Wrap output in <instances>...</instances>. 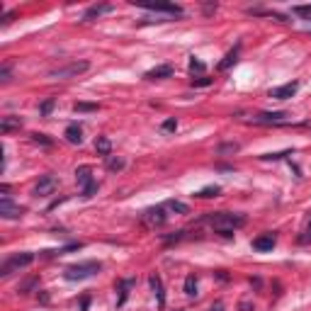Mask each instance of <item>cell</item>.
Segmentation results:
<instances>
[{
  "mask_svg": "<svg viewBox=\"0 0 311 311\" xmlns=\"http://www.w3.org/2000/svg\"><path fill=\"white\" fill-rule=\"evenodd\" d=\"M207 222H209V226L214 228V231H219V233H224V236H231L236 228H241L246 224V217L231 214V212H217V214H209Z\"/></svg>",
  "mask_w": 311,
  "mask_h": 311,
  "instance_id": "1",
  "label": "cell"
},
{
  "mask_svg": "<svg viewBox=\"0 0 311 311\" xmlns=\"http://www.w3.org/2000/svg\"><path fill=\"white\" fill-rule=\"evenodd\" d=\"M100 263H95V260H88V263H76V265H68L66 267V272H63V277L66 280H71V282H76V280H88V277H92V275H97L100 272Z\"/></svg>",
  "mask_w": 311,
  "mask_h": 311,
  "instance_id": "2",
  "label": "cell"
},
{
  "mask_svg": "<svg viewBox=\"0 0 311 311\" xmlns=\"http://www.w3.org/2000/svg\"><path fill=\"white\" fill-rule=\"evenodd\" d=\"M34 263V253H20V255H12V258H7L2 265H0V275L2 277H7V275H12V272H17V270H22V267H27Z\"/></svg>",
  "mask_w": 311,
  "mask_h": 311,
  "instance_id": "3",
  "label": "cell"
},
{
  "mask_svg": "<svg viewBox=\"0 0 311 311\" xmlns=\"http://www.w3.org/2000/svg\"><path fill=\"white\" fill-rule=\"evenodd\" d=\"M90 68V63L88 61H73V63H66V66H61V68H54L49 76L51 78H76V76H81Z\"/></svg>",
  "mask_w": 311,
  "mask_h": 311,
  "instance_id": "4",
  "label": "cell"
},
{
  "mask_svg": "<svg viewBox=\"0 0 311 311\" xmlns=\"http://www.w3.org/2000/svg\"><path fill=\"white\" fill-rule=\"evenodd\" d=\"M166 219H168V217H166V204H163V207H151V209L143 212V224L151 228L166 224Z\"/></svg>",
  "mask_w": 311,
  "mask_h": 311,
  "instance_id": "5",
  "label": "cell"
},
{
  "mask_svg": "<svg viewBox=\"0 0 311 311\" xmlns=\"http://www.w3.org/2000/svg\"><path fill=\"white\" fill-rule=\"evenodd\" d=\"M136 2V0H134ZM139 7L148 10V12H168V15H182V7L175 2H136Z\"/></svg>",
  "mask_w": 311,
  "mask_h": 311,
  "instance_id": "6",
  "label": "cell"
},
{
  "mask_svg": "<svg viewBox=\"0 0 311 311\" xmlns=\"http://www.w3.org/2000/svg\"><path fill=\"white\" fill-rule=\"evenodd\" d=\"M22 214H25V209L20 204H12V199L2 195V199H0V217L2 219H20Z\"/></svg>",
  "mask_w": 311,
  "mask_h": 311,
  "instance_id": "7",
  "label": "cell"
},
{
  "mask_svg": "<svg viewBox=\"0 0 311 311\" xmlns=\"http://www.w3.org/2000/svg\"><path fill=\"white\" fill-rule=\"evenodd\" d=\"M56 185H58V182H56V178H54V175H44V178L34 185V195H37V197L51 195V192L56 190Z\"/></svg>",
  "mask_w": 311,
  "mask_h": 311,
  "instance_id": "8",
  "label": "cell"
},
{
  "mask_svg": "<svg viewBox=\"0 0 311 311\" xmlns=\"http://www.w3.org/2000/svg\"><path fill=\"white\" fill-rule=\"evenodd\" d=\"M297 90H299V83H287V85H280V88H272L270 90V97H275V100H289V97H294L297 95Z\"/></svg>",
  "mask_w": 311,
  "mask_h": 311,
  "instance_id": "9",
  "label": "cell"
},
{
  "mask_svg": "<svg viewBox=\"0 0 311 311\" xmlns=\"http://www.w3.org/2000/svg\"><path fill=\"white\" fill-rule=\"evenodd\" d=\"M284 117H287L284 112H260L251 122L253 124H280V122H284Z\"/></svg>",
  "mask_w": 311,
  "mask_h": 311,
  "instance_id": "10",
  "label": "cell"
},
{
  "mask_svg": "<svg viewBox=\"0 0 311 311\" xmlns=\"http://www.w3.org/2000/svg\"><path fill=\"white\" fill-rule=\"evenodd\" d=\"M173 76V66H156V68H151L148 73H146V81H161V78H170Z\"/></svg>",
  "mask_w": 311,
  "mask_h": 311,
  "instance_id": "11",
  "label": "cell"
},
{
  "mask_svg": "<svg viewBox=\"0 0 311 311\" xmlns=\"http://www.w3.org/2000/svg\"><path fill=\"white\" fill-rule=\"evenodd\" d=\"M148 284H151V292L156 294V302L163 307V304H166V294H163V282H161V277H158V275H151V277H148Z\"/></svg>",
  "mask_w": 311,
  "mask_h": 311,
  "instance_id": "12",
  "label": "cell"
},
{
  "mask_svg": "<svg viewBox=\"0 0 311 311\" xmlns=\"http://www.w3.org/2000/svg\"><path fill=\"white\" fill-rule=\"evenodd\" d=\"M114 7L112 5H107V2H105V5H92V7H88V10H85V15H83V20L85 22H90V20H95V17H100V15H105V12H112Z\"/></svg>",
  "mask_w": 311,
  "mask_h": 311,
  "instance_id": "13",
  "label": "cell"
},
{
  "mask_svg": "<svg viewBox=\"0 0 311 311\" xmlns=\"http://www.w3.org/2000/svg\"><path fill=\"white\" fill-rule=\"evenodd\" d=\"M76 178H78V185H83V190H88L90 185H95V180H92V170H90V166H81V168L76 170Z\"/></svg>",
  "mask_w": 311,
  "mask_h": 311,
  "instance_id": "14",
  "label": "cell"
},
{
  "mask_svg": "<svg viewBox=\"0 0 311 311\" xmlns=\"http://www.w3.org/2000/svg\"><path fill=\"white\" fill-rule=\"evenodd\" d=\"M20 127H22V119H20V117H12V114H10V117H2V119H0V132H2V134H10V132H15V129H20Z\"/></svg>",
  "mask_w": 311,
  "mask_h": 311,
  "instance_id": "15",
  "label": "cell"
},
{
  "mask_svg": "<svg viewBox=\"0 0 311 311\" xmlns=\"http://www.w3.org/2000/svg\"><path fill=\"white\" fill-rule=\"evenodd\" d=\"M255 251H272L275 248V236L272 233H265V236H258L253 241Z\"/></svg>",
  "mask_w": 311,
  "mask_h": 311,
  "instance_id": "16",
  "label": "cell"
},
{
  "mask_svg": "<svg viewBox=\"0 0 311 311\" xmlns=\"http://www.w3.org/2000/svg\"><path fill=\"white\" fill-rule=\"evenodd\" d=\"M66 141L68 143H83V129L78 127V124H71L68 129H66Z\"/></svg>",
  "mask_w": 311,
  "mask_h": 311,
  "instance_id": "17",
  "label": "cell"
},
{
  "mask_svg": "<svg viewBox=\"0 0 311 311\" xmlns=\"http://www.w3.org/2000/svg\"><path fill=\"white\" fill-rule=\"evenodd\" d=\"M95 148H97V153L100 156H112V143H110V139L107 136H97V141H95Z\"/></svg>",
  "mask_w": 311,
  "mask_h": 311,
  "instance_id": "18",
  "label": "cell"
},
{
  "mask_svg": "<svg viewBox=\"0 0 311 311\" xmlns=\"http://www.w3.org/2000/svg\"><path fill=\"white\" fill-rule=\"evenodd\" d=\"M238 49H241V46L231 49L226 56H224V61H219V71H228V68H231V66H233V63L238 61Z\"/></svg>",
  "mask_w": 311,
  "mask_h": 311,
  "instance_id": "19",
  "label": "cell"
},
{
  "mask_svg": "<svg viewBox=\"0 0 311 311\" xmlns=\"http://www.w3.org/2000/svg\"><path fill=\"white\" fill-rule=\"evenodd\" d=\"M222 192V187L219 185H207V187H202L199 192H195V197H199V199H209V197H217Z\"/></svg>",
  "mask_w": 311,
  "mask_h": 311,
  "instance_id": "20",
  "label": "cell"
},
{
  "mask_svg": "<svg viewBox=\"0 0 311 311\" xmlns=\"http://www.w3.org/2000/svg\"><path fill=\"white\" fill-rule=\"evenodd\" d=\"M166 207L173 209V212H178V214H190V207H187L185 202H180V199H168Z\"/></svg>",
  "mask_w": 311,
  "mask_h": 311,
  "instance_id": "21",
  "label": "cell"
},
{
  "mask_svg": "<svg viewBox=\"0 0 311 311\" xmlns=\"http://www.w3.org/2000/svg\"><path fill=\"white\" fill-rule=\"evenodd\" d=\"M134 282H136V280H122V282H119V292H122V297H119L117 307H122V304L127 302V294H129V289L134 287Z\"/></svg>",
  "mask_w": 311,
  "mask_h": 311,
  "instance_id": "22",
  "label": "cell"
},
{
  "mask_svg": "<svg viewBox=\"0 0 311 311\" xmlns=\"http://www.w3.org/2000/svg\"><path fill=\"white\" fill-rule=\"evenodd\" d=\"M185 294H187V297H197V277H195V275H187V277H185Z\"/></svg>",
  "mask_w": 311,
  "mask_h": 311,
  "instance_id": "23",
  "label": "cell"
},
{
  "mask_svg": "<svg viewBox=\"0 0 311 311\" xmlns=\"http://www.w3.org/2000/svg\"><path fill=\"white\" fill-rule=\"evenodd\" d=\"M105 161H107V168L112 170V173H117V170L124 168V161H122V158H117V156H107Z\"/></svg>",
  "mask_w": 311,
  "mask_h": 311,
  "instance_id": "24",
  "label": "cell"
},
{
  "mask_svg": "<svg viewBox=\"0 0 311 311\" xmlns=\"http://www.w3.org/2000/svg\"><path fill=\"white\" fill-rule=\"evenodd\" d=\"M73 110H76V112H95L97 105H90V102H76Z\"/></svg>",
  "mask_w": 311,
  "mask_h": 311,
  "instance_id": "25",
  "label": "cell"
},
{
  "mask_svg": "<svg viewBox=\"0 0 311 311\" xmlns=\"http://www.w3.org/2000/svg\"><path fill=\"white\" fill-rule=\"evenodd\" d=\"M284 156H292V151H282V153H265L263 156V161H280Z\"/></svg>",
  "mask_w": 311,
  "mask_h": 311,
  "instance_id": "26",
  "label": "cell"
},
{
  "mask_svg": "<svg viewBox=\"0 0 311 311\" xmlns=\"http://www.w3.org/2000/svg\"><path fill=\"white\" fill-rule=\"evenodd\" d=\"M238 148H241L238 143H222V146H219V153H236Z\"/></svg>",
  "mask_w": 311,
  "mask_h": 311,
  "instance_id": "27",
  "label": "cell"
},
{
  "mask_svg": "<svg viewBox=\"0 0 311 311\" xmlns=\"http://www.w3.org/2000/svg\"><path fill=\"white\" fill-rule=\"evenodd\" d=\"M190 71H192V73H195V71H197V73H202V71H204V63L192 56V61H190Z\"/></svg>",
  "mask_w": 311,
  "mask_h": 311,
  "instance_id": "28",
  "label": "cell"
},
{
  "mask_svg": "<svg viewBox=\"0 0 311 311\" xmlns=\"http://www.w3.org/2000/svg\"><path fill=\"white\" fill-rule=\"evenodd\" d=\"M51 110H54V100L49 97L46 102H42V107H39V112H42V114H49V112H51Z\"/></svg>",
  "mask_w": 311,
  "mask_h": 311,
  "instance_id": "29",
  "label": "cell"
},
{
  "mask_svg": "<svg viewBox=\"0 0 311 311\" xmlns=\"http://www.w3.org/2000/svg\"><path fill=\"white\" fill-rule=\"evenodd\" d=\"M192 85L195 88H207V85H212V78H192Z\"/></svg>",
  "mask_w": 311,
  "mask_h": 311,
  "instance_id": "30",
  "label": "cell"
},
{
  "mask_svg": "<svg viewBox=\"0 0 311 311\" xmlns=\"http://www.w3.org/2000/svg\"><path fill=\"white\" fill-rule=\"evenodd\" d=\"M163 129H166V132H175V129H178V119H166V122H163Z\"/></svg>",
  "mask_w": 311,
  "mask_h": 311,
  "instance_id": "31",
  "label": "cell"
},
{
  "mask_svg": "<svg viewBox=\"0 0 311 311\" xmlns=\"http://www.w3.org/2000/svg\"><path fill=\"white\" fill-rule=\"evenodd\" d=\"M32 139L37 143H44V146H51V139H46L44 134H32Z\"/></svg>",
  "mask_w": 311,
  "mask_h": 311,
  "instance_id": "32",
  "label": "cell"
},
{
  "mask_svg": "<svg viewBox=\"0 0 311 311\" xmlns=\"http://www.w3.org/2000/svg\"><path fill=\"white\" fill-rule=\"evenodd\" d=\"M0 81H2V83L10 81V66H2V68H0Z\"/></svg>",
  "mask_w": 311,
  "mask_h": 311,
  "instance_id": "33",
  "label": "cell"
},
{
  "mask_svg": "<svg viewBox=\"0 0 311 311\" xmlns=\"http://www.w3.org/2000/svg\"><path fill=\"white\" fill-rule=\"evenodd\" d=\"M311 241V222H309V226H307V233L302 236V243H309Z\"/></svg>",
  "mask_w": 311,
  "mask_h": 311,
  "instance_id": "34",
  "label": "cell"
},
{
  "mask_svg": "<svg viewBox=\"0 0 311 311\" xmlns=\"http://www.w3.org/2000/svg\"><path fill=\"white\" fill-rule=\"evenodd\" d=\"M209 311H224V304H222V302H217V304H212V307H209Z\"/></svg>",
  "mask_w": 311,
  "mask_h": 311,
  "instance_id": "35",
  "label": "cell"
},
{
  "mask_svg": "<svg viewBox=\"0 0 311 311\" xmlns=\"http://www.w3.org/2000/svg\"><path fill=\"white\" fill-rule=\"evenodd\" d=\"M12 17H15V12H7V15H5V17H2V25H7V22H10V20H12Z\"/></svg>",
  "mask_w": 311,
  "mask_h": 311,
  "instance_id": "36",
  "label": "cell"
},
{
  "mask_svg": "<svg viewBox=\"0 0 311 311\" xmlns=\"http://www.w3.org/2000/svg\"><path fill=\"white\" fill-rule=\"evenodd\" d=\"M241 309H243V311H253V307H251V304H241Z\"/></svg>",
  "mask_w": 311,
  "mask_h": 311,
  "instance_id": "37",
  "label": "cell"
},
{
  "mask_svg": "<svg viewBox=\"0 0 311 311\" xmlns=\"http://www.w3.org/2000/svg\"><path fill=\"white\" fill-rule=\"evenodd\" d=\"M307 27L311 29V15H309V17H307Z\"/></svg>",
  "mask_w": 311,
  "mask_h": 311,
  "instance_id": "38",
  "label": "cell"
}]
</instances>
